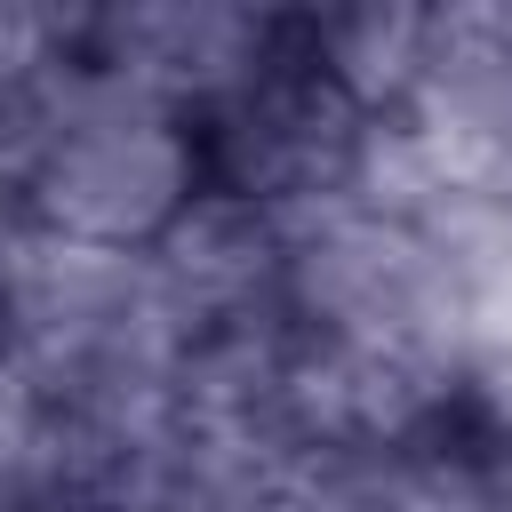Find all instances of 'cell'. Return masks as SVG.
Returning a JSON list of instances; mask_svg holds the SVG:
<instances>
[{
    "label": "cell",
    "mask_w": 512,
    "mask_h": 512,
    "mask_svg": "<svg viewBox=\"0 0 512 512\" xmlns=\"http://www.w3.org/2000/svg\"><path fill=\"white\" fill-rule=\"evenodd\" d=\"M192 192V144L160 112H88L40 160V208L72 240H152Z\"/></svg>",
    "instance_id": "6da1fadb"
}]
</instances>
